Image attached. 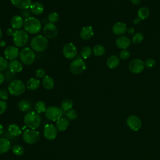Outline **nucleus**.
<instances>
[{"mask_svg": "<svg viewBox=\"0 0 160 160\" xmlns=\"http://www.w3.org/2000/svg\"><path fill=\"white\" fill-rule=\"evenodd\" d=\"M23 26L27 32L32 34L39 32L42 28L41 21L38 18L32 16L25 19Z\"/></svg>", "mask_w": 160, "mask_h": 160, "instance_id": "1", "label": "nucleus"}, {"mask_svg": "<svg viewBox=\"0 0 160 160\" xmlns=\"http://www.w3.org/2000/svg\"><path fill=\"white\" fill-rule=\"evenodd\" d=\"M41 122V116L36 111H29L27 112L24 118V122L25 125L31 129H36L39 128Z\"/></svg>", "mask_w": 160, "mask_h": 160, "instance_id": "2", "label": "nucleus"}, {"mask_svg": "<svg viewBox=\"0 0 160 160\" xmlns=\"http://www.w3.org/2000/svg\"><path fill=\"white\" fill-rule=\"evenodd\" d=\"M48 41L46 37L42 35H38L34 37L31 41V47L36 52H42L48 47Z\"/></svg>", "mask_w": 160, "mask_h": 160, "instance_id": "3", "label": "nucleus"}, {"mask_svg": "<svg viewBox=\"0 0 160 160\" xmlns=\"http://www.w3.org/2000/svg\"><path fill=\"white\" fill-rule=\"evenodd\" d=\"M26 85L19 79L12 80L8 86V92L12 96H19L24 93L26 89Z\"/></svg>", "mask_w": 160, "mask_h": 160, "instance_id": "4", "label": "nucleus"}, {"mask_svg": "<svg viewBox=\"0 0 160 160\" xmlns=\"http://www.w3.org/2000/svg\"><path fill=\"white\" fill-rule=\"evenodd\" d=\"M35 58V54L30 48L25 47L19 52V58L21 61L25 65H31L34 62Z\"/></svg>", "mask_w": 160, "mask_h": 160, "instance_id": "5", "label": "nucleus"}, {"mask_svg": "<svg viewBox=\"0 0 160 160\" xmlns=\"http://www.w3.org/2000/svg\"><path fill=\"white\" fill-rule=\"evenodd\" d=\"M29 36L28 32L22 29L16 30L12 36L13 42L15 46L20 48L26 44L28 41Z\"/></svg>", "mask_w": 160, "mask_h": 160, "instance_id": "6", "label": "nucleus"}, {"mask_svg": "<svg viewBox=\"0 0 160 160\" xmlns=\"http://www.w3.org/2000/svg\"><path fill=\"white\" fill-rule=\"evenodd\" d=\"M86 68V64L82 58L78 57L72 60L69 66V70L71 73L78 75L82 73Z\"/></svg>", "mask_w": 160, "mask_h": 160, "instance_id": "7", "label": "nucleus"}, {"mask_svg": "<svg viewBox=\"0 0 160 160\" xmlns=\"http://www.w3.org/2000/svg\"><path fill=\"white\" fill-rule=\"evenodd\" d=\"M45 116L51 121H56L61 119L62 116V110L56 106H49L44 112Z\"/></svg>", "mask_w": 160, "mask_h": 160, "instance_id": "8", "label": "nucleus"}, {"mask_svg": "<svg viewBox=\"0 0 160 160\" xmlns=\"http://www.w3.org/2000/svg\"><path fill=\"white\" fill-rule=\"evenodd\" d=\"M22 138L25 142L28 144H34L39 140L40 133L36 129H26L22 134Z\"/></svg>", "mask_w": 160, "mask_h": 160, "instance_id": "9", "label": "nucleus"}, {"mask_svg": "<svg viewBox=\"0 0 160 160\" xmlns=\"http://www.w3.org/2000/svg\"><path fill=\"white\" fill-rule=\"evenodd\" d=\"M62 54L68 59H74L78 54L77 48L72 42L67 43L62 48Z\"/></svg>", "mask_w": 160, "mask_h": 160, "instance_id": "10", "label": "nucleus"}, {"mask_svg": "<svg viewBox=\"0 0 160 160\" xmlns=\"http://www.w3.org/2000/svg\"><path fill=\"white\" fill-rule=\"evenodd\" d=\"M127 126L132 131H138L142 126V122L140 118L136 115H131L126 119Z\"/></svg>", "mask_w": 160, "mask_h": 160, "instance_id": "11", "label": "nucleus"}, {"mask_svg": "<svg viewBox=\"0 0 160 160\" xmlns=\"http://www.w3.org/2000/svg\"><path fill=\"white\" fill-rule=\"evenodd\" d=\"M145 65L144 62H143L140 59H133L129 64V70L134 74L141 73L144 69Z\"/></svg>", "mask_w": 160, "mask_h": 160, "instance_id": "12", "label": "nucleus"}, {"mask_svg": "<svg viewBox=\"0 0 160 160\" xmlns=\"http://www.w3.org/2000/svg\"><path fill=\"white\" fill-rule=\"evenodd\" d=\"M43 32L46 37L49 39H53L58 35V28L54 23L48 22L43 28Z\"/></svg>", "mask_w": 160, "mask_h": 160, "instance_id": "13", "label": "nucleus"}, {"mask_svg": "<svg viewBox=\"0 0 160 160\" xmlns=\"http://www.w3.org/2000/svg\"><path fill=\"white\" fill-rule=\"evenodd\" d=\"M58 134V129L52 124H47L45 126L43 131V135L48 140H54Z\"/></svg>", "mask_w": 160, "mask_h": 160, "instance_id": "14", "label": "nucleus"}, {"mask_svg": "<svg viewBox=\"0 0 160 160\" xmlns=\"http://www.w3.org/2000/svg\"><path fill=\"white\" fill-rule=\"evenodd\" d=\"M5 58L9 60H14L19 56V51L18 47L14 46H9L4 51Z\"/></svg>", "mask_w": 160, "mask_h": 160, "instance_id": "15", "label": "nucleus"}, {"mask_svg": "<svg viewBox=\"0 0 160 160\" xmlns=\"http://www.w3.org/2000/svg\"><path fill=\"white\" fill-rule=\"evenodd\" d=\"M115 43L118 48L126 49L131 44V40L129 37L126 36H122L116 39Z\"/></svg>", "mask_w": 160, "mask_h": 160, "instance_id": "16", "label": "nucleus"}, {"mask_svg": "<svg viewBox=\"0 0 160 160\" xmlns=\"http://www.w3.org/2000/svg\"><path fill=\"white\" fill-rule=\"evenodd\" d=\"M127 30L128 28L126 24L121 22H118L114 24L112 28V32L116 36H121L124 34L127 31Z\"/></svg>", "mask_w": 160, "mask_h": 160, "instance_id": "17", "label": "nucleus"}, {"mask_svg": "<svg viewBox=\"0 0 160 160\" xmlns=\"http://www.w3.org/2000/svg\"><path fill=\"white\" fill-rule=\"evenodd\" d=\"M94 35V31L91 26H84L80 31V37L83 40H88Z\"/></svg>", "mask_w": 160, "mask_h": 160, "instance_id": "18", "label": "nucleus"}, {"mask_svg": "<svg viewBox=\"0 0 160 160\" xmlns=\"http://www.w3.org/2000/svg\"><path fill=\"white\" fill-rule=\"evenodd\" d=\"M8 69L13 74L19 72L22 70V64L17 59L12 60L9 62Z\"/></svg>", "mask_w": 160, "mask_h": 160, "instance_id": "19", "label": "nucleus"}, {"mask_svg": "<svg viewBox=\"0 0 160 160\" xmlns=\"http://www.w3.org/2000/svg\"><path fill=\"white\" fill-rule=\"evenodd\" d=\"M13 6L21 9H28L30 8L32 1L31 0H11Z\"/></svg>", "mask_w": 160, "mask_h": 160, "instance_id": "20", "label": "nucleus"}, {"mask_svg": "<svg viewBox=\"0 0 160 160\" xmlns=\"http://www.w3.org/2000/svg\"><path fill=\"white\" fill-rule=\"evenodd\" d=\"M24 21L21 16L15 15L11 19V28L16 30H19L24 25Z\"/></svg>", "mask_w": 160, "mask_h": 160, "instance_id": "21", "label": "nucleus"}, {"mask_svg": "<svg viewBox=\"0 0 160 160\" xmlns=\"http://www.w3.org/2000/svg\"><path fill=\"white\" fill-rule=\"evenodd\" d=\"M31 12L35 15H40L44 11V6L39 2H34L30 6Z\"/></svg>", "mask_w": 160, "mask_h": 160, "instance_id": "22", "label": "nucleus"}, {"mask_svg": "<svg viewBox=\"0 0 160 160\" xmlns=\"http://www.w3.org/2000/svg\"><path fill=\"white\" fill-rule=\"evenodd\" d=\"M40 86V81L37 78H31L29 79L26 83V87L28 89L31 91H34L36 90Z\"/></svg>", "mask_w": 160, "mask_h": 160, "instance_id": "23", "label": "nucleus"}, {"mask_svg": "<svg viewBox=\"0 0 160 160\" xmlns=\"http://www.w3.org/2000/svg\"><path fill=\"white\" fill-rule=\"evenodd\" d=\"M69 124V121L65 118H61L56 122V128L59 131H64L67 129Z\"/></svg>", "mask_w": 160, "mask_h": 160, "instance_id": "24", "label": "nucleus"}, {"mask_svg": "<svg viewBox=\"0 0 160 160\" xmlns=\"http://www.w3.org/2000/svg\"><path fill=\"white\" fill-rule=\"evenodd\" d=\"M18 109L23 112H28L31 109L32 106L30 102L28 100H21L18 104Z\"/></svg>", "mask_w": 160, "mask_h": 160, "instance_id": "25", "label": "nucleus"}, {"mask_svg": "<svg viewBox=\"0 0 160 160\" xmlns=\"http://www.w3.org/2000/svg\"><path fill=\"white\" fill-rule=\"evenodd\" d=\"M11 148L10 141L4 138H0V154H4L8 152Z\"/></svg>", "mask_w": 160, "mask_h": 160, "instance_id": "26", "label": "nucleus"}, {"mask_svg": "<svg viewBox=\"0 0 160 160\" xmlns=\"http://www.w3.org/2000/svg\"><path fill=\"white\" fill-rule=\"evenodd\" d=\"M8 133L12 136H18L21 135L22 131L20 127L16 124H11L8 128Z\"/></svg>", "mask_w": 160, "mask_h": 160, "instance_id": "27", "label": "nucleus"}, {"mask_svg": "<svg viewBox=\"0 0 160 160\" xmlns=\"http://www.w3.org/2000/svg\"><path fill=\"white\" fill-rule=\"evenodd\" d=\"M107 66L110 69H114L117 68L119 64V59L115 55L111 56L108 58L106 62Z\"/></svg>", "mask_w": 160, "mask_h": 160, "instance_id": "28", "label": "nucleus"}, {"mask_svg": "<svg viewBox=\"0 0 160 160\" xmlns=\"http://www.w3.org/2000/svg\"><path fill=\"white\" fill-rule=\"evenodd\" d=\"M42 86L46 89L50 90L54 88V81L51 76H45L42 79Z\"/></svg>", "mask_w": 160, "mask_h": 160, "instance_id": "29", "label": "nucleus"}, {"mask_svg": "<svg viewBox=\"0 0 160 160\" xmlns=\"http://www.w3.org/2000/svg\"><path fill=\"white\" fill-rule=\"evenodd\" d=\"M73 106V102L70 99H66L61 102V109L62 110V111L68 112L69 110L72 109Z\"/></svg>", "mask_w": 160, "mask_h": 160, "instance_id": "30", "label": "nucleus"}, {"mask_svg": "<svg viewBox=\"0 0 160 160\" xmlns=\"http://www.w3.org/2000/svg\"><path fill=\"white\" fill-rule=\"evenodd\" d=\"M149 16V10L146 7L141 8L138 12V16L139 19L144 20L148 18Z\"/></svg>", "mask_w": 160, "mask_h": 160, "instance_id": "31", "label": "nucleus"}, {"mask_svg": "<svg viewBox=\"0 0 160 160\" xmlns=\"http://www.w3.org/2000/svg\"><path fill=\"white\" fill-rule=\"evenodd\" d=\"M92 52L96 56H101L105 53V48L101 44H96L92 48Z\"/></svg>", "mask_w": 160, "mask_h": 160, "instance_id": "32", "label": "nucleus"}, {"mask_svg": "<svg viewBox=\"0 0 160 160\" xmlns=\"http://www.w3.org/2000/svg\"><path fill=\"white\" fill-rule=\"evenodd\" d=\"M34 109H35L36 111L39 114L44 112H45V111L47 109L46 108V104L44 101H39L35 104Z\"/></svg>", "mask_w": 160, "mask_h": 160, "instance_id": "33", "label": "nucleus"}, {"mask_svg": "<svg viewBox=\"0 0 160 160\" xmlns=\"http://www.w3.org/2000/svg\"><path fill=\"white\" fill-rule=\"evenodd\" d=\"M92 53V49L89 46H84L81 51V56L82 59H88Z\"/></svg>", "mask_w": 160, "mask_h": 160, "instance_id": "34", "label": "nucleus"}, {"mask_svg": "<svg viewBox=\"0 0 160 160\" xmlns=\"http://www.w3.org/2000/svg\"><path fill=\"white\" fill-rule=\"evenodd\" d=\"M12 152H13V154L14 155L19 156H21V155L23 154L24 148L21 145H19V144L14 145L12 148Z\"/></svg>", "mask_w": 160, "mask_h": 160, "instance_id": "35", "label": "nucleus"}, {"mask_svg": "<svg viewBox=\"0 0 160 160\" xmlns=\"http://www.w3.org/2000/svg\"><path fill=\"white\" fill-rule=\"evenodd\" d=\"M144 39V36L143 34L141 32H136L134 34V36H132V42H134L136 44H140L142 42Z\"/></svg>", "mask_w": 160, "mask_h": 160, "instance_id": "36", "label": "nucleus"}, {"mask_svg": "<svg viewBox=\"0 0 160 160\" xmlns=\"http://www.w3.org/2000/svg\"><path fill=\"white\" fill-rule=\"evenodd\" d=\"M9 62L6 58L0 56V72L4 71L8 68Z\"/></svg>", "mask_w": 160, "mask_h": 160, "instance_id": "37", "label": "nucleus"}, {"mask_svg": "<svg viewBox=\"0 0 160 160\" xmlns=\"http://www.w3.org/2000/svg\"><path fill=\"white\" fill-rule=\"evenodd\" d=\"M48 19L49 22H51V23L56 22L59 21V14L56 12H50L48 15Z\"/></svg>", "mask_w": 160, "mask_h": 160, "instance_id": "38", "label": "nucleus"}, {"mask_svg": "<svg viewBox=\"0 0 160 160\" xmlns=\"http://www.w3.org/2000/svg\"><path fill=\"white\" fill-rule=\"evenodd\" d=\"M66 116L69 120H74L78 118V114L75 109H71L67 112Z\"/></svg>", "mask_w": 160, "mask_h": 160, "instance_id": "39", "label": "nucleus"}, {"mask_svg": "<svg viewBox=\"0 0 160 160\" xmlns=\"http://www.w3.org/2000/svg\"><path fill=\"white\" fill-rule=\"evenodd\" d=\"M155 64H156V61L152 58H148L146 59V61L144 62L145 66L148 68H153L155 66Z\"/></svg>", "mask_w": 160, "mask_h": 160, "instance_id": "40", "label": "nucleus"}, {"mask_svg": "<svg viewBox=\"0 0 160 160\" xmlns=\"http://www.w3.org/2000/svg\"><path fill=\"white\" fill-rule=\"evenodd\" d=\"M130 56V52L127 49H122L119 53V58L121 59L126 60L128 59Z\"/></svg>", "mask_w": 160, "mask_h": 160, "instance_id": "41", "label": "nucleus"}, {"mask_svg": "<svg viewBox=\"0 0 160 160\" xmlns=\"http://www.w3.org/2000/svg\"><path fill=\"white\" fill-rule=\"evenodd\" d=\"M35 74L36 78H44L45 77V74H46V72L44 71V69H43L42 68H38L36 69V72H35Z\"/></svg>", "mask_w": 160, "mask_h": 160, "instance_id": "42", "label": "nucleus"}, {"mask_svg": "<svg viewBox=\"0 0 160 160\" xmlns=\"http://www.w3.org/2000/svg\"><path fill=\"white\" fill-rule=\"evenodd\" d=\"M9 92L6 89H0V99L2 101L7 100L8 99Z\"/></svg>", "mask_w": 160, "mask_h": 160, "instance_id": "43", "label": "nucleus"}, {"mask_svg": "<svg viewBox=\"0 0 160 160\" xmlns=\"http://www.w3.org/2000/svg\"><path fill=\"white\" fill-rule=\"evenodd\" d=\"M7 109V103L2 100H0V115L2 114Z\"/></svg>", "mask_w": 160, "mask_h": 160, "instance_id": "44", "label": "nucleus"}, {"mask_svg": "<svg viewBox=\"0 0 160 160\" xmlns=\"http://www.w3.org/2000/svg\"><path fill=\"white\" fill-rule=\"evenodd\" d=\"M21 17L24 18L25 19H27L29 17H31V11L28 9H22V11L21 12Z\"/></svg>", "mask_w": 160, "mask_h": 160, "instance_id": "45", "label": "nucleus"}, {"mask_svg": "<svg viewBox=\"0 0 160 160\" xmlns=\"http://www.w3.org/2000/svg\"><path fill=\"white\" fill-rule=\"evenodd\" d=\"M15 30L12 28H9L6 30V34L9 36H13L14 32H15Z\"/></svg>", "mask_w": 160, "mask_h": 160, "instance_id": "46", "label": "nucleus"}, {"mask_svg": "<svg viewBox=\"0 0 160 160\" xmlns=\"http://www.w3.org/2000/svg\"><path fill=\"white\" fill-rule=\"evenodd\" d=\"M4 80H5L4 75L1 72H0V85L3 83Z\"/></svg>", "mask_w": 160, "mask_h": 160, "instance_id": "47", "label": "nucleus"}, {"mask_svg": "<svg viewBox=\"0 0 160 160\" xmlns=\"http://www.w3.org/2000/svg\"><path fill=\"white\" fill-rule=\"evenodd\" d=\"M6 42L5 40L2 39V40L0 41V47L4 48V47L6 46Z\"/></svg>", "mask_w": 160, "mask_h": 160, "instance_id": "48", "label": "nucleus"}, {"mask_svg": "<svg viewBox=\"0 0 160 160\" xmlns=\"http://www.w3.org/2000/svg\"><path fill=\"white\" fill-rule=\"evenodd\" d=\"M127 31L128 32V33H129V34H133V33L134 32L135 30H134V29L133 28H132V27H131V28H129V29H128Z\"/></svg>", "mask_w": 160, "mask_h": 160, "instance_id": "49", "label": "nucleus"}, {"mask_svg": "<svg viewBox=\"0 0 160 160\" xmlns=\"http://www.w3.org/2000/svg\"><path fill=\"white\" fill-rule=\"evenodd\" d=\"M131 1L132 2V4H136V5H138V4H139L141 0H131Z\"/></svg>", "mask_w": 160, "mask_h": 160, "instance_id": "50", "label": "nucleus"}, {"mask_svg": "<svg viewBox=\"0 0 160 160\" xmlns=\"http://www.w3.org/2000/svg\"><path fill=\"white\" fill-rule=\"evenodd\" d=\"M2 132H3V127L0 124V135H1L2 134Z\"/></svg>", "mask_w": 160, "mask_h": 160, "instance_id": "51", "label": "nucleus"}, {"mask_svg": "<svg viewBox=\"0 0 160 160\" xmlns=\"http://www.w3.org/2000/svg\"><path fill=\"white\" fill-rule=\"evenodd\" d=\"M2 30L0 29V39L2 38Z\"/></svg>", "mask_w": 160, "mask_h": 160, "instance_id": "52", "label": "nucleus"}]
</instances>
